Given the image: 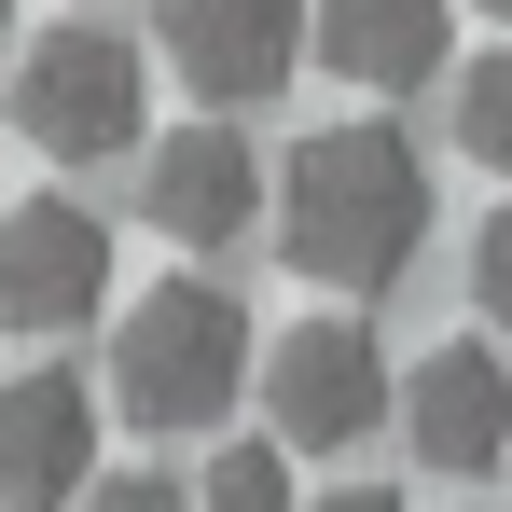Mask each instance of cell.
<instances>
[{
    "instance_id": "2e32d148",
    "label": "cell",
    "mask_w": 512,
    "mask_h": 512,
    "mask_svg": "<svg viewBox=\"0 0 512 512\" xmlns=\"http://www.w3.org/2000/svg\"><path fill=\"white\" fill-rule=\"evenodd\" d=\"M0 56H14V0H0Z\"/></svg>"
},
{
    "instance_id": "8fae6325",
    "label": "cell",
    "mask_w": 512,
    "mask_h": 512,
    "mask_svg": "<svg viewBox=\"0 0 512 512\" xmlns=\"http://www.w3.org/2000/svg\"><path fill=\"white\" fill-rule=\"evenodd\" d=\"M194 512H291V443H277V429H263V443H222L208 485H194Z\"/></svg>"
},
{
    "instance_id": "ba28073f",
    "label": "cell",
    "mask_w": 512,
    "mask_h": 512,
    "mask_svg": "<svg viewBox=\"0 0 512 512\" xmlns=\"http://www.w3.org/2000/svg\"><path fill=\"white\" fill-rule=\"evenodd\" d=\"M84 485H97V388L70 360H42L0 388V512H56Z\"/></svg>"
},
{
    "instance_id": "e0dca14e",
    "label": "cell",
    "mask_w": 512,
    "mask_h": 512,
    "mask_svg": "<svg viewBox=\"0 0 512 512\" xmlns=\"http://www.w3.org/2000/svg\"><path fill=\"white\" fill-rule=\"evenodd\" d=\"M471 14H499V28H512V0H471Z\"/></svg>"
},
{
    "instance_id": "52a82bcc",
    "label": "cell",
    "mask_w": 512,
    "mask_h": 512,
    "mask_svg": "<svg viewBox=\"0 0 512 512\" xmlns=\"http://www.w3.org/2000/svg\"><path fill=\"white\" fill-rule=\"evenodd\" d=\"M402 443H416V471H499L512 457V360L485 333L429 346L402 374Z\"/></svg>"
},
{
    "instance_id": "9c48e42d",
    "label": "cell",
    "mask_w": 512,
    "mask_h": 512,
    "mask_svg": "<svg viewBox=\"0 0 512 512\" xmlns=\"http://www.w3.org/2000/svg\"><path fill=\"white\" fill-rule=\"evenodd\" d=\"M139 208H153V236H180V250H236L263 222V153L236 125H180L167 153L139 167Z\"/></svg>"
},
{
    "instance_id": "7a4b0ae2",
    "label": "cell",
    "mask_w": 512,
    "mask_h": 512,
    "mask_svg": "<svg viewBox=\"0 0 512 512\" xmlns=\"http://www.w3.org/2000/svg\"><path fill=\"white\" fill-rule=\"evenodd\" d=\"M111 416L153 429V443H180V429H222L236 402L263 388V333L250 305L222 291V277H167V291H139L125 319H111Z\"/></svg>"
},
{
    "instance_id": "277c9868",
    "label": "cell",
    "mask_w": 512,
    "mask_h": 512,
    "mask_svg": "<svg viewBox=\"0 0 512 512\" xmlns=\"http://www.w3.org/2000/svg\"><path fill=\"white\" fill-rule=\"evenodd\" d=\"M111 319V222H97L84 194H28V208H0V333L28 346H70Z\"/></svg>"
},
{
    "instance_id": "8992f818",
    "label": "cell",
    "mask_w": 512,
    "mask_h": 512,
    "mask_svg": "<svg viewBox=\"0 0 512 512\" xmlns=\"http://www.w3.org/2000/svg\"><path fill=\"white\" fill-rule=\"evenodd\" d=\"M319 56V0H167V70L208 111H250Z\"/></svg>"
},
{
    "instance_id": "5b68a950",
    "label": "cell",
    "mask_w": 512,
    "mask_h": 512,
    "mask_svg": "<svg viewBox=\"0 0 512 512\" xmlns=\"http://www.w3.org/2000/svg\"><path fill=\"white\" fill-rule=\"evenodd\" d=\"M388 402H402V388H388V346L360 333V319H291V333L263 346V416H277V443H291V457L360 443Z\"/></svg>"
},
{
    "instance_id": "4fadbf2b",
    "label": "cell",
    "mask_w": 512,
    "mask_h": 512,
    "mask_svg": "<svg viewBox=\"0 0 512 512\" xmlns=\"http://www.w3.org/2000/svg\"><path fill=\"white\" fill-rule=\"evenodd\" d=\"M471 305H485V333H512V194L485 208V236H471Z\"/></svg>"
},
{
    "instance_id": "30bf717a",
    "label": "cell",
    "mask_w": 512,
    "mask_h": 512,
    "mask_svg": "<svg viewBox=\"0 0 512 512\" xmlns=\"http://www.w3.org/2000/svg\"><path fill=\"white\" fill-rule=\"evenodd\" d=\"M443 56H457V0H319V70L374 97H416Z\"/></svg>"
},
{
    "instance_id": "6da1fadb",
    "label": "cell",
    "mask_w": 512,
    "mask_h": 512,
    "mask_svg": "<svg viewBox=\"0 0 512 512\" xmlns=\"http://www.w3.org/2000/svg\"><path fill=\"white\" fill-rule=\"evenodd\" d=\"M277 250L333 291H388L402 263L429 250V153L360 111V125H319L291 167H277Z\"/></svg>"
},
{
    "instance_id": "9a60e30c",
    "label": "cell",
    "mask_w": 512,
    "mask_h": 512,
    "mask_svg": "<svg viewBox=\"0 0 512 512\" xmlns=\"http://www.w3.org/2000/svg\"><path fill=\"white\" fill-rule=\"evenodd\" d=\"M319 512H416V499H388V485H333Z\"/></svg>"
},
{
    "instance_id": "5bb4252c",
    "label": "cell",
    "mask_w": 512,
    "mask_h": 512,
    "mask_svg": "<svg viewBox=\"0 0 512 512\" xmlns=\"http://www.w3.org/2000/svg\"><path fill=\"white\" fill-rule=\"evenodd\" d=\"M84 512H194V485H167V471H97Z\"/></svg>"
},
{
    "instance_id": "3957f363",
    "label": "cell",
    "mask_w": 512,
    "mask_h": 512,
    "mask_svg": "<svg viewBox=\"0 0 512 512\" xmlns=\"http://www.w3.org/2000/svg\"><path fill=\"white\" fill-rule=\"evenodd\" d=\"M14 139L56 153V167H111L153 139V70L125 28H42L14 42Z\"/></svg>"
},
{
    "instance_id": "7c38bea8",
    "label": "cell",
    "mask_w": 512,
    "mask_h": 512,
    "mask_svg": "<svg viewBox=\"0 0 512 512\" xmlns=\"http://www.w3.org/2000/svg\"><path fill=\"white\" fill-rule=\"evenodd\" d=\"M457 153L512 180V42H499V56H471V70H457Z\"/></svg>"
}]
</instances>
